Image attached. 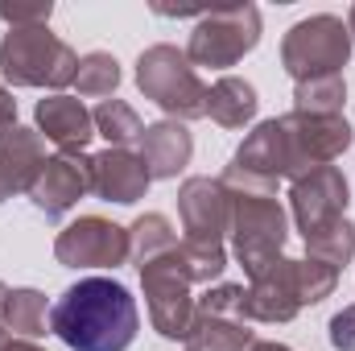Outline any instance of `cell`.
Masks as SVG:
<instances>
[{
  "label": "cell",
  "instance_id": "15",
  "mask_svg": "<svg viewBox=\"0 0 355 351\" xmlns=\"http://www.w3.org/2000/svg\"><path fill=\"white\" fill-rule=\"evenodd\" d=\"M42 166H46V137L37 128L12 124L8 132H0V203L12 194H29Z\"/></svg>",
  "mask_w": 355,
  "mask_h": 351
},
{
  "label": "cell",
  "instance_id": "3",
  "mask_svg": "<svg viewBox=\"0 0 355 351\" xmlns=\"http://www.w3.org/2000/svg\"><path fill=\"white\" fill-rule=\"evenodd\" d=\"M0 75L12 87H62L75 83L79 75V54L50 33V25H25L8 29L0 37Z\"/></svg>",
  "mask_w": 355,
  "mask_h": 351
},
{
  "label": "cell",
  "instance_id": "32",
  "mask_svg": "<svg viewBox=\"0 0 355 351\" xmlns=\"http://www.w3.org/2000/svg\"><path fill=\"white\" fill-rule=\"evenodd\" d=\"M17 124V99H12V91L0 83V132H8Z\"/></svg>",
  "mask_w": 355,
  "mask_h": 351
},
{
  "label": "cell",
  "instance_id": "36",
  "mask_svg": "<svg viewBox=\"0 0 355 351\" xmlns=\"http://www.w3.org/2000/svg\"><path fill=\"white\" fill-rule=\"evenodd\" d=\"M347 33H352V42H355V4H352V12H347Z\"/></svg>",
  "mask_w": 355,
  "mask_h": 351
},
{
  "label": "cell",
  "instance_id": "1",
  "mask_svg": "<svg viewBox=\"0 0 355 351\" xmlns=\"http://www.w3.org/2000/svg\"><path fill=\"white\" fill-rule=\"evenodd\" d=\"M137 327V302L112 277H83L50 306V331L71 351H128Z\"/></svg>",
  "mask_w": 355,
  "mask_h": 351
},
{
  "label": "cell",
  "instance_id": "23",
  "mask_svg": "<svg viewBox=\"0 0 355 351\" xmlns=\"http://www.w3.org/2000/svg\"><path fill=\"white\" fill-rule=\"evenodd\" d=\"M343 103H347L343 75L306 79L293 87V112H306V116H343Z\"/></svg>",
  "mask_w": 355,
  "mask_h": 351
},
{
  "label": "cell",
  "instance_id": "33",
  "mask_svg": "<svg viewBox=\"0 0 355 351\" xmlns=\"http://www.w3.org/2000/svg\"><path fill=\"white\" fill-rule=\"evenodd\" d=\"M4 298H8V285L0 281V351L8 348V327H4Z\"/></svg>",
  "mask_w": 355,
  "mask_h": 351
},
{
  "label": "cell",
  "instance_id": "20",
  "mask_svg": "<svg viewBox=\"0 0 355 351\" xmlns=\"http://www.w3.org/2000/svg\"><path fill=\"white\" fill-rule=\"evenodd\" d=\"M252 343L257 335L248 331V323L215 318V314H198L186 335V351H252Z\"/></svg>",
  "mask_w": 355,
  "mask_h": 351
},
{
  "label": "cell",
  "instance_id": "9",
  "mask_svg": "<svg viewBox=\"0 0 355 351\" xmlns=\"http://www.w3.org/2000/svg\"><path fill=\"white\" fill-rule=\"evenodd\" d=\"M347 203H352V190H347V178L339 166H318L289 186V215L302 236H314L318 228L343 219Z\"/></svg>",
  "mask_w": 355,
  "mask_h": 351
},
{
  "label": "cell",
  "instance_id": "35",
  "mask_svg": "<svg viewBox=\"0 0 355 351\" xmlns=\"http://www.w3.org/2000/svg\"><path fill=\"white\" fill-rule=\"evenodd\" d=\"M252 351H293V348H285V343H265V339H257V343H252Z\"/></svg>",
  "mask_w": 355,
  "mask_h": 351
},
{
  "label": "cell",
  "instance_id": "14",
  "mask_svg": "<svg viewBox=\"0 0 355 351\" xmlns=\"http://www.w3.org/2000/svg\"><path fill=\"white\" fill-rule=\"evenodd\" d=\"M232 166H240L244 174L265 178V182H277V178H289V182H293V178H297L293 149H289V137H285L281 116H277V120H261V124L244 137V145L236 149Z\"/></svg>",
  "mask_w": 355,
  "mask_h": 351
},
{
  "label": "cell",
  "instance_id": "31",
  "mask_svg": "<svg viewBox=\"0 0 355 351\" xmlns=\"http://www.w3.org/2000/svg\"><path fill=\"white\" fill-rule=\"evenodd\" d=\"M327 331H331V348L335 351H355V306L339 310Z\"/></svg>",
  "mask_w": 355,
  "mask_h": 351
},
{
  "label": "cell",
  "instance_id": "22",
  "mask_svg": "<svg viewBox=\"0 0 355 351\" xmlns=\"http://www.w3.org/2000/svg\"><path fill=\"white\" fill-rule=\"evenodd\" d=\"M46 314H50L46 293H37V289H8V298H4V327L12 335H21V339L46 335Z\"/></svg>",
  "mask_w": 355,
  "mask_h": 351
},
{
  "label": "cell",
  "instance_id": "8",
  "mask_svg": "<svg viewBox=\"0 0 355 351\" xmlns=\"http://www.w3.org/2000/svg\"><path fill=\"white\" fill-rule=\"evenodd\" d=\"M54 257L67 268H116L128 261V228L103 215H79L58 232Z\"/></svg>",
  "mask_w": 355,
  "mask_h": 351
},
{
  "label": "cell",
  "instance_id": "27",
  "mask_svg": "<svg viewBox=\"0 0 355 351\" xmlns=\"http://www.w3.org/2000/svg\"><path fill=\"white\" fill-rule=\"evenodd\" d=\"M75 87H79V95H87V99H103V95H112V91L120 87V62H116L112 54H103V50L83 54V58H79Z\"/></svg>",
  "mask_w": 355,
  "mask_h": 351
},
{
  "label": "cell",
  "instance_id": "5",
  "mask_svg": "<svg viewBox=\"0 0 355 351\" xmlns=\"http://www.w3.org/2000/svg\"><path fill=\"white\" fill-rule=\"evenodd\" d=\"M352 33L335 12H318L297 21L285 42H281V67L293 75V83L306 79H327V75H343L347 58H352Z\"/></svg>",
  "mask_w": 355,
  "mask_h": 351
},
{
  "label": "cell",
  "instance_id": "26",
  "mask_svg": "<svg viewBox=\"0 0 355 351\" xmlns=\"http://www.w3.org/2000/svg\"><path fill=\"white\" fill-rule=\"evenodd\" d=\"M182 268L190 277V285H211L219 281V273L227 268V248L223 244H202V240H182L178 244Z\"/></svg>",
  "mask_w": 355,
  "mask_h": 351
},
{
  "label": "cell",
  "instance_id": "25",
  "mask_svg": "<svg viewBox=\"0 0 355 351\" xmlns=\"http://www.w3.org/2000/svg\"><path fill=\"white\" fill-rule=\"evenodd\" d=\"M306 252H310L314 261L331 264V268H343V264L355 257V223L343 215V219L318 228L314 236H306Z\"/></svg>",
  "mask_w": 355,
  "mask_h": 351
},
{
  "label": "cell",
  "instance_id": "16",
  "mask_svg": "<svg viewBox=\"0 0 355 351\" xmlns=\"http://www.w3.org/2000/svg\"><path fill=\"white\" fill-rule=\"evenodd\" d=\"M297 310H302V302H297L289 257H281L265 277H257L244 289V323H293Z\"/></svg>",
  "mask_w": 355,
  "mask_h": 351
},
{
  "label": "cell",
  "instance_id": "2",
  "mask_svg": "<svg viewBox=\"0 0 355 351\" xmlns=\"http://www.w3.org/2000/svg\"><path fill=\"white\" fill-rule=\"evenodd\" d=\"M223 190L232 203V252L240 268L257 281L281 261V248L289 240V215L277 203V182H265L257 174H244L240 166L223 170Z\"/></svg>",
  "mask_w": 355,
  "mask_h": 351
},
{
  "label": "cell",
  "instance_id": "34",
  "mask_svg": "<svg viewBox=\"0 0 355 351\" xmlns=\"http://www.w3.org/2000/svg\"><path fill=\"white\" fill-rule=\"evenodd\" d=\"M4 351H46V348H37L33 339H8V348Z\"/></svg>",
  "mask_w": 355,
  "mask_h": 351
},
{
  "label": "cell",
  "instance_id": "13",
  "mask_svg": "<svg viewBox=\"0 0 355 351\" xmlns=\"http://www.w3.org/2000/svg\"><path fill=\"white\" fill-rule=\"evenodd\" d=\"M149 182L153 178L145 170L141 153H132V149H103L91 157V194H99L103 203L132 207L145 198Z\"/></svg>",
  "mask_w": 355,
  "mask_h": 351
},
{
  "label": "cell",
  "instance_id": "18",
  "mask_svg": "<svg viewBox=\"0 0 355 351\" xmlns=\"http://www.w3.org/2000/svg\"><path fill=\"white\" fill-rule=\"evenodd\" d=\"M137 145H141V162H145V170H149L153 182L157 178H178L190 166V153H194V137L178 120L145 124V132H141Z\"/></svg>",
  "mask_w": 355,
  "mask_h": 351
},
{
  "label": "cell",
  "instance_id": "4",
  "mask_svg": "<svg viewBox=\"0 0 355 351\" xmlns=\"http://www.w3.org/2000/svg\"><path fill=\"white\" fill-rule=\"evenodd\" d=\"M137 87L145 91V99H153L178 124L207 116V91L211 87L198 79L194 62L178 46L162 42V46H149L137 58Z\"/></svg>",
  "mask_w": 355,
  "mask_h": 351
},
{
  "label": "cell",
  "instance_id": "10",
  "mask_svg": "<svg viewBox=\"0 0 355 351\" xmlns=\"http://www.w3.org/2000/svg\"><path fill=\"white\" fill-rule=\"evenodd\" d=\"M285 124V137H289V149H293V166L297 178L318 170V166H331L335 157H343L352 149L355 132L343 116H306V112H289L281 116ZM293 178V182H297Z\"/></svg>",
  "mask_w": 355,
  "mask_h": 351
},
{
  "label": "cell",
  "instance_id": "17",
  "mask_svg": "<svg viewBox=\"0 0 355 351\" xmlns=\"http://www.w3.org/2000/svg\"><path fill=\"white\" fill-rule=\"evenodd\" d=\"M33 120H37V132L50 145H58V153H87L91 137H95V120H91V112L83 108L79 95H50V99H42Z\"/></svg>",
  "mask_w": 355,
  "mask_h": 351
},
{
  "label": "cell",
  "instance_id": "21",
  "mask_svg": "<svg viewBox=\"0 0 355 351\" xmlns=\"http://www.w3.org/2000/svg\"><path fill=\"white\" fill-rule=\"evenodd\" d=\"M170 248H178V232L162 211H149V215L132 219V228H128V257L137 261V268L166 257Z\"/></svg>",
  "mask_w": 355,
  "mask_h": 351
},
{
  "label": "cell",
  "instance_id": "30",
  "mask_svg": "<svg viewBox=\"0 0 355 351\" xmlns=\"http://www.w3.org/2000/svg\"><path fill=\"white\" fill-rule=\"evenodd\" d=\"M50 12L54 4L50 0H33V4H8L0 0V21H8V29H25V25H50Z\"/></svg>",
  "mask_w": 355,
  "mask_h": 351
},
{
  "label": "cell",
  "instance_id": "19",
  "mask_svg": "<svg viewBox=\"0 0 355 351\" xmlns=\"http://www.w3.org/2000/svg\"><path fill=\"white\" fill-rule=\"evenodd\" d=\"M257 87L248 79H236V75H223L215 87L207 91V116L219 124V128H244L257 120Z\"/></svg>",
  "mask_w": 355,
  "mask_h": 351
},
{
  "label": "cell",
  "instance_id": "6",
  "mask_svg": "<svg viewBox=\"0 0 355 351\" xmlns=\"http://www.w3.org/2000/svg\"><path fill=\"white\" fill-rule=\"evenodd\" d=\"M257 42H261V8L257 4H219L198 17L186 58L194 67L223 71V67H236L244 54H252Z\"/></svg>",
  "mask_w": 355,
  "mask_h": 351
},
{
  "label": "cell",
  "instance_id": "24",
  "mask_svg": "<svg viewBox=\"0 0 355 351\" xmlns=\"http://www.w3.org/2000/svg\"><path fill=\"white\" fill-rule=\"evenodd\" d=\"M91 120H95V132L107 137L112 149H128V145L141 141V132H145L141 116H137L124 99H103V103L91 112Z\"/></svg>",
  "mask_w": 355,
  "mask_h": 351
},
{
  "label": "cell",
  "instance_id": "28",
  "mask_svg": "<svg viewBox=\"0 0 355 351\" xmlns=\"http://www.w3.org/2000/svg\"><path fill=\"white\" fill-rule=\"evenodd\" d=\"M293 285H297V302H302V306H318L322 298L335 293V285H339V268L314 261V257L293 261Z\"/></svg>",
  "mask_w": 355,
  "mask_h": 351
},
{
  "label": "cell",
  "instance_id": "12",
  "mask_svg": "<svg viewBox=\"0 0 355 351\" xmlns=\"http://www.w3.org/2000/svg\"><path fill=\"white\" fill-rule=\"evenodd\" d=\"M83 194H91V157L87 153H54V157H46L37 182L29 186L33 207L46 211L50 219L67 215Z\"/></svg>",
  "mask_w": 355,
  "mask_h": 351
},
{
  "label": "cell",
  "instance_id": "11",
  "mask_svg": "<svg viewBox=\"0 0 355 351\" xmlns=\"http://www.w3.org/2000/svg\"><path fill=\"white\" fill-rule=\"evenodd\" d=\"M178 215L186 228V240L223 244L232 228V203L219 178H186L178 190Z\"/></svg>",
  "mask_w": 355,
  "mask_h": 351
},
{
  "label": "cell",
  "instance_id": "29",
  "mask_svg": "<svg viewBox=\"0 0 355 351\" xmlns=\"http://www.w3.org/2000/svg\"><path fill=\"white\" fill-rule=\"evenodd\" d=\"M198 314H215V318H240L244 323V285H207V293L198 298Z\"/></svg>",
  "mask_w": 355,
  "mask_h": 351
},
{
  "label": "cell",
  "instance_id": "7",
  "mask_svg": "<svg viewBox=\"0 0 355 351\" xmlns=\"http://www.w3.org/2000/svg\"><path fill=\"white\" fill-rule=\"evenodd\" d=\"M141 285H145V306H149V323L162 339H182L190 335L194 318H198V302L190 293V277L182 268L178 248L166 257L141 264Z\"/></svg>",
  "mask_w": 355,
  "mask_h": 351
}]
</instances>
